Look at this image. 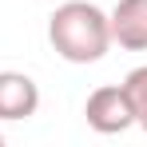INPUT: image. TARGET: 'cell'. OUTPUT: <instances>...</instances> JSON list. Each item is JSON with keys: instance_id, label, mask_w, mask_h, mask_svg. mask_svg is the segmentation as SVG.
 <instances>
[{"instance_id": "3957f363", "label": "cell", "mask_w": 147, "mask_h": 147, "mask_svg": "<svg viewBox=\"0 0 147 147\" xmlns=\"http://www.w3.org/2000/svg\"><path fill=\"white\" fill-rule=\"evenodd\" d=\"M107 24H111V44L127 52H147V0H119Z\"/></svg>"}, {"instance_id": "8992f818", "label": "cell", "mask_w": 147, "mask_h": 147, "mask_svg": "<svg viewBox=\"0 0 147 147\" xmlns=\"http://www.w3.org/2000/svg\"><path fill=\"white\" fill-rule=\"evenodd\" d=\"M0 143H4V135H0Z\"/></svg>"}, {"instance_id": "277c9868", "label": "cell", "mask_w": 147, "mask_h": 147, "mask_svg": "<svg viewBox=\"0 0 147 147\" xmlns=\"http://www.w3.org/2000/svg\"><path fill=\"white\" fill-rule=\"evenodd\" d=\"M40 107V88L24 72H0V119H28Z\"/></svg>"}, {"instance_id": "6da1fadb", "label": "cell", "mask_w": 147, "mask_h": 147, "mask_svg": "<svg viewBox=\"0 0 147 147\" xmlns=\"http://www.w3.org/2000/svg\"><path fill=\"white\" fill-rule=\"evenodd\" d=\"M48 40L56 56H64L68 64H96L111 48L107 12L88 0H68L48 16Z\"/></svg>"}, {"instance_id": "5b68a950", "label": "cell", "mask_w": 147, "mask_h": 147, "mask_svg": "<svg viewBox=\"0 0 147 147\" xmlns=\"http://www.w3.org/2000/svg\"><path fill=\"white\" fill-rule=\"evenodd\" d=\"M123 92L131 99V111H135V123L147 131V64L143 68H131L127 80H123Z\"/></svg>"}, {"instance_id": "7a4b0ae2", "label": "cell", "mask_w": 147, "mask_h": 147, "mask_svg": "<svg viewBox=\"0 0 147 147\" xmlns=\"http://www.w3.org/2000/svg\"><path fill=\"white\" fill-rule=\"evenodd\" d=\"M84 119L92 131L99 135H119L127 127H135V111H131V99L123 92V84H107V88H96L88 103H84Z\"/></svg>"}]
</instances>
